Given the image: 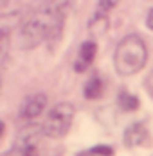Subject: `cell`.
I'll return each instance as SVG.
<instances>
[{
  "label": "cell",
  "mask_w": 153,
  "mask_h": 156,
  "mask_svg": "<svg viewBox=\"0 0 153 156\" xmlns=\"http://www.w3.org/2000/svg\"><path fill=\"white\" fill-rule=\"evenodd\" d=\"M65 15L60 7H47L29 16L18 31V47L24 50L42 45L47 40L60 38L63 31Z\"/></svg>",
  "instance_id": "6da1fadb"
},
{
  "label": "cell",
  "mask_w": 153,
  "mask_h": 156,
  "mask_svg": "<svg viewBox=\"0 0 153 156\" xmlns=\"http://www.w3.org/2000/svg\"><path fill=\"white\" fill-rule=\"evenodd\" d=\"M148 63V47L139 34H128L117 43L114 52V66L122 77L140 72Z\"/></svg>",
  "instance_id": "7a4b0ae2"
},
{
  "label": "cell",
  "mask_w": 153,
  "mask_h": 156,
  "mask_svg": "<svg viewBox=\"0 0 153 156\" xmlns=\"http://www.w3.org/2000/svg\"><path fill=\"white\" fill-rule=\"evenodd\" d=\"M76 115V108L70 102H58L54 108L47 113L45 120L42 124V135L49 138H61L69 133L72 120Z\"/></svg>",
  "instance_id": "3957f363"
},
{
  "label": "cell",
  "mask_w": 153,
  "mask_h": 156,
  "mask_svg": "<svg viewBox=\"0 0 153 156\" xmlns=\"http://www.w3.org/2000/svg\"><path fill=\"white\" fill-rule=\"evenodd\" d=\"M47 108V95L45 94H32L29 95L25 101H24V104H22V108H20V119L22 120H36Z\"/></svg>",
  "instance_id": "277c9868"
},
{
  "label": "cell",
  "mask_w": 153,
  "mask_h": 156,
  "mask_svg": "<svg viewBox=\"0 0 153 156\" xmlns=\"http://www.w3.org/2000/svg\"><path fill=\"white\" fill-rule=\"evenodd\" d=\"M97 56V43L94 40H87L81 43V47L77 50V58L74 61V70L77 74H83L87 72L88 68L92 66V63Z\"/></svg>",
  "instance_id": "5b68a950"
},
{
  "label": "cell",
  "mask_w": 153,
  "mask_h": 156,
  "mask_svg": "<svg viewBox=\"0 0 153 156\" xmlns=\"http://www.w3.org/2000/svg\"><path fill=\"white\" fill-rule=\"evenodd\" d=\"M150 142V131L144 124H132L126 127L124 131V145L126 147H142V145H148Z\"/></svg>",
  "instance_id": "8992f818"
},
{
  "label": "cell",
  "mask_w": 153,
  "mask_h": 156,
  "mask_svg": "<svg viewBox=\"0 0 153 156\" xmlns=\"http://www.w3.org/2000/svg\"><path fill=\"white\" fill-rule=\"evenodd\" d=\"M103 90H105V83L99 76H94L87 81L85 84V90H83V95L88 99V101H95L103 95Z\"/></svg>",
  "instance_id": "52a82bcc"
},
{
  "label": "cell",
  "mask_w": 153,
  "mask_h": 156,
  "mask_svg": "<svg viewBox=\"0 0 153 156\" xmlns=\"http://www.w3.org/2000/svg\"><path fill=\"white\" fill-rule=\"evenodd\" d=\"M117 102H119V108L126 113H132L140 106L139 102V97H135L133 94H130L128 90H121L119 92V97H117Z\"/></svg>",
  "instance_id": "ba28073f"
},
{
  "label": "cell",
  "mask_w": 153,
  "mask_h": 156,
  "mask_svg": "<svg viewBox=\"0 0 153 156\" xmlns=\"http://www.w3.org/2000/svg\"><path fill=\"white\" fill-rule=\"evenodd\" d=\"M121 0H97V9H95V15H105L108 16V13L114 9V7H117V4H119Z\"/></svg>",
  "instance_id": "9c48e42d"
},
{
  "label": "cell",
  "mask_w": 153,
  "mask_h": 156,
  "mask_svg": "<svg viewBox=\"0 0 153 156\" xmlns=\"http://www.w3.org/2000/svg\"><path fill=\"white\" fill-rule=\"evenodd\" d=\"M7 48H9V31L0 27V58L7 52Z\"/></svg>",
  "instance_id": "30bf717a"
},
{
  "label": "cell",
  "mask_w": 153,
  "mask_h": 156,
  "mask_svg": "<svg viewBox=\"0 0 153 156\" xmlns=\"http://www.w3.org/2000/svg\"><path fill=\"white\" fill-rule=\"evenodd\" d=\"M92 154H97V156H114V149H112V147H103V145H99V147L92 149Z\"/></svg>",
  "instance_id": "8fae6325"
},
{
  "label": "cell",
  "mask_w": 153,
  "mask_h": 156,
  "mask_svg": "<svg viewBox=\"0 0 153 156\" xmlns=\"http://www.w3.org/2000/svg\"><path fill=\"white\" fill-rule=\"evenodd\" d=\"M20 156H38L36 145H27V147H24L22 153H20Z\"/></svg>",
  "instance_id": "7c38bea8"
},
{
  "label": "cell",
  "mask_w": 153,
  "mask_h": 156,
  "mask_svg": "<svg viewBox=\"0 0 153 156\" xmlns=\"http://www.w3.org/2000/svg\"><path fill=\"white\" fill-rule=\"evenodd\" d=\"M144 86H146V92L151 95V99H153V72L146 77V83H144Z\"/></svg>",
  "instance_id": "4fadbf2b"
},
{
  "label": "cell",
  "mask_w": 153,
  "mask_h": 156,
  "mask_svg": "<svg viewBox=\"0 0 153 156\" xmlns=\"http://www.w3.org/2000/svg\"><path fill=\"white\" fill-rule=\"evenodd\" d=\"M146 25H148V27L153 31V9L148 13V16H146Z\"/></svg>",
  "instance_id": "5bb4252c"
},
{
  "label": "cell",
  "mask_w": 153,
  "mask_h": 156,
  "mask_svg": "<svg viewBox=\"0 0 153 156\" xmlns=\"http://www.w3.org/2000/svg\"><path fill=\"white\" fill-rule=\"evenodd\" d=\"M4 131H6V124H4V122L0 120V138L4 136Z\"/></svg>",
  "instance_id": "9a60e30c"
},
{
  "label": "cell",
  "mask_w": 153,
  "mask_h": 156,
  "mask_svg": "<svg viewBox=\"0 0 153 156\" xmlns=\"http://www.w3.org/2000/svg\"><path fill=\"white\" fill-rule=\"evenodd\" d=\"M0 83H2V79H0Z\"/></svg>",
  "instance_id": "2e32d148"
}]
</instances>
